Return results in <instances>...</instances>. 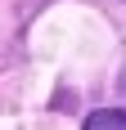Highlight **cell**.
I'll return each instance as SVG.
<instances>
[{
    "mask_svg": "<svg viewBox=\"0 0 126 130\" xmlns=\"http://www.w3.org/2000/svg\"><path fill=\"white\" fill-rule=\"evenodd\" d=\"M86 130H126V108H99V112H90Z\"/></svg>",
    "mask_w": 126,
    "mask_h": 130,
    "instance_id": "1",
    "label": "cell"
}]
</instances>
